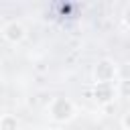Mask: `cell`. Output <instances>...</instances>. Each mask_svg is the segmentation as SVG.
I'll return each instance as SVG.
<instances>
[{"instance_id": "1", "label": "cell", "mask_w": 130, "mask_h": 130, "mask_svg": "<svg viewBox=\"0 0 130 130\" xmlns=\"http://www.w3.org/2000/svg\"><path fill=\"white\" fill-rule=\"evenodd\" d=\"M45 114L55 124H69L77 116V108L67 95H53L45 108Z\"/></svg>"}, {"instance_id": "2", "label": "cell", "mask_w": 130, "mask_h": 130, "mask_svg": "<svg viewBox=\"0 0 130 130\" xmlns=\"http://www.w3.org/2000/svg\"><path fill=\"white\" fill-rule=\"evenodd\" d=\"M118 77H120V65L114 59L102 57L93 63V69H91L93 85H98V83H116Z\"/></svg>"}, {"instance_id": "3", "label": "cell", "mask_w": 130, "mask_h": 130, "mask_svg": "<svg viewBox=\"0 0 130 130\" xmlns=\"http://www.w3.org/2000/svg\"><path fill=\"white\" fill-rule=\"evenodd\" d=\"M0 32H2L4 43H8V45H20V43H24V39H26V26H24L20 20H16V18L6 20V22L2 24Z\"/></svg>"}, {"instance_id": "4", "label": "cell", "mask_w": 130, "mask_h": 130, "mask_svg": "<svg viewBox=\"0 0 130 130\" xmlns=\"http://www.w3.org/2000/svg\"><path fill=\"white\" fill-rule=\"evenodd\" d=\"M118 98H120L118 81L116 83H98V85H93V100L100 106H108V104H112Z\"/></svg>"}, {"instance_id": "5", "label": "cell", "mask_w": 130, "mask_h": 130, "mask_svg": "<svg viewBox=\"0 0 130 130\" xmlns=\"http://www.w3.org/2000/svg\"><path fill=\"white\" fill-rule=\"evenodd\" d=\"M0 130H20V120L14 114H2V118H0Z\"/></svg>"}, {"instance_id": "6", "label": "cell", "mask_w": 130, "mask_h": 130, "mask_svg": "<svg viewBox=\"0 0 130 130\" xmlns=\"http://www.w3.org/2000/svg\"><path fill=\"white\" fill-rule=\"evenodd\" d=\"M120 98H130V79H118Z\"/></svg>"}, {"instance_id": "7", "label": "cell", "mask_w": 130, "mask_h": 130, "mask_svg": "<svg viewBox=\"0 0 130 130\" xmlns=\"http://www.w3.org/2000/svg\"><path fill=\"white\" fill-rule=\"evenodd\" d=\"M120 18H122L124 26H126V28H130V2H126V4H124V8H122V14H120Z\"/></svg>"}, {"instance_id": "8", "label": "cell", "mask_w": 130, "mask_h": 130, "mask_svg": "<svg viewBox=\"0 0 130 130\" xmlns=\"http://www.w3.org/2000/svg\"><path fill=\"white\" fill-rule=\"evenodd\" d=\"M120 128L122 130H130V108L124 110V114L120 116Z\"/></svg>"}]
</instances>
